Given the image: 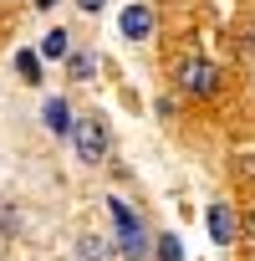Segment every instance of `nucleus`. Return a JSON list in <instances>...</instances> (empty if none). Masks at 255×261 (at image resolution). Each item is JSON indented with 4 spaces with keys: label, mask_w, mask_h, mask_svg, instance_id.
<instances>
[{
    "label": "nucleus",
    "mask_w": 255,
    "mask_h": 261,
    "mask_svg": "<svg viewBox=\"0 0 255 261\" xmlns=\"http://www.w3.org/2000/svg\"><path fill=\"white\" fill-rule=\"evenodd\" d=\"M72 149H77L82 164H102L107 159V128H102V118H77L72 123Z\"/></svg>",
    "instance_id": "1"
},
{
    "label": "nucleus",
    "mask_w": 255,
    "mask_h": 261,
    "mask_svg": "<svg viewBox=\"0 0 255 261\" xmlns=\"http://www.w3.org/2000/svg\"><path fill=\"white\" fill-rule=\"evenodd\" d=\"M214 82H219V72H214L204 57H194V62H184V67H179V87H184V92H194V97H209V92H214Z\"/></svg>",
    "instance_id": "2"
},
{
    "label": "nucleus",
    "mask_w": 255,
    "mask_h": 261,
    "mask_svg": "<svg viewBox=\"0 0 255 261\" xmlns=\"http://www.w3.org/2000/svg\"><path fill=\"white\" fill-rule=\"evenodd\" d=\"M112 220H117V230H122V241H117V246H122V256H128V261H143V230H138V220H133V215H128V205H122V200H112Z\"/></svg>",
    "instance_id": "3"
},
{
    "label": "nucleus",
    "mask_w": 255,
    "mask_h": 261,
    "mask_svg": "<svg viewBox=\"0 0 255 261\" xmlns=\"http://www.w3.org/2000/svg\"><path fill=\"white\" fill-rule=\"evenodd\" d=\"M209 236H214L219 246H235L240 220H235V210H230V205H209Z\"/></svg>",
    "instance_id": "4"
},
{
    "label": "nucleus",
    "mask_w": 255,
    "mask_h": 261,
    "mask_svg": "<svg viewBox=\"0 0 255 261\" xmlns=\"http://www.w3.org/2000/svg\"><path fill=\"white\" fill-rule=\"evenodd\" d=\"M148 31H153V11H148V6H128V11H122V36H128V41H143Z\"/></svg>",
    "instance_id": "5"
},
{
    "label": "nucleus",
    "mask_w": 255,
    "mask_h": 261,
    "mask_svg": "<svg viewBox=\"0 0 255 261\" xmlns=\"http://www.w3.org/2000/svg\"><path fill=\"white\" fill-rule=\"evenodd\" d=\"M77 261H112V241H102V236H82V241H77Z\"/></svg>",
    "instance_id": "6"
},
{
    "label": "nucleus",
    "mask_w": 255,
    "mask_h": 261,
    "mask_svg": "<svg viewBox=\"0 0 255 261\" xmlns=\"http://www.w3.org/2000/svg\"><path fill=\"white\" fill-rule=\"evenodd\" d=\"M46 123L56 128V134H67V128H72V123H67V102H61V97H51V102H46Z\"/></svg>",
    "instance_id": "7"
},
{
    "label": "nucleus",
    "mask_w": 255,
    "mask_h": 261,
    "mask_svg": "<svg viewBox=\"0 0 255 261\" xmlns=\"http://www.w3.org/2000/svg\"><path fill=\"white\" fill-rule=\"evenodd\" d=\"M41 51H46V57H67V31H51V36L41 41Z\"/></svg>",
    "instance_id": "8"
},
{
    "label": "nucleus",
    "mask_w": 255,
    "mask_h": 261,
    "mask_svg": "<svg viewBox=\"0 0 255 261\" xmlns=\"http://www.w3.org/2000/svg\"><path fill=\"white\" fill-rule=\"evenodd\" d=\"M158 261H184V251H179L174 236H158Z\"/></svg>",
    "instance_id": "9"
},
{
    "label": "nucleus",
    "mask_w": 255,
    "mask_h": 261,
    "mask_svg": "<svg viewBox=\"0 0 255 261\" xmlns=\"http://www.w3.org/2000/svg\"><path fill=\"white\" fill-rule=\"evenodd\" d=\"M67 67H72V77H92V57H87V51L67 57Z\"/></svg>",
    "instance_id": "10"
},
{
    "label": "nucleus",
    "mask_w": 255,
    "mask_h": 261,
    "mask_svg": "<svg viewBox=\"0 0 255 261\" xmlns=\"http://www.w3.org/2000/svg\"><path fill=\"white\" fill-rule=\"evenodd\" d=\"M16 67H21V72H26V77H31V82H36V77H41V62H36V57H31V51H21V57H16Z\"/></svg>",
    "instance_id": "11"
},
{
    "label": "nucleus",
    "mask_w": 255,
    "mask_h": 261,
    "mask_svg": "<svg viewBox=\"0 0 255 261\" xmlns=\"http://www.w3.org/2000/svg\"><path fill=\"white\" fill-rule=\"evenodd\" d=\"M77 6H82V11H102V0H77Z\"/></svg>",
    "instance_id": "12"
},
{
    "label": "nucleus",
    "mask_w": 255,
    "mask_h": 261,
    "mask_svg": "<svg viewBox=\"0 0 255 261\" xmlns=\"http://www.w3.org/2000/svg\"><path fill=\"white\" fill-rule=\"evenodd\" d=\"M250 236H255V210H250Z\"/></svg>",
    "instance_id": "13"
},
{
    "label": "nucleus",
    "mask_w": 255,
    "mask_h": 261,
    "mask_svg": "<svg viewBox=\"0 0 255 261\" xmlns=\"http://www.w3.org/2000/svg\"><path fill=\"white\" fill-rule=\"evenodd\" d=\"M36 6H56V0H36Z\"/></svg>",
    "instance_id": "14"
}]
</instances>
